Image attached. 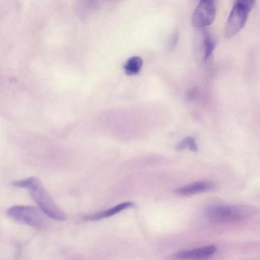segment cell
Returning a JSON list of instances; mask_svg holds the SVG:
<instances>
[{
	"label": "cell",
	"mask_w": 260,
	"mask_h": 260,
	"mask_svg": "<svg viewBox=\"0 0 260 260\" xmlns=\"http://www.w3.org/2000/svg\"><path fill=\"white\" fill-rule=\"evenodd\" d=\"M13 184L17 187L27 189L32 199L46 216L57 221L66 220V215L56 205L37 178L31 177L15 181Z\"/></svg>",
	"instance_id": "cell-1"
},
{
	"label": "cell",
	"mask_w": 260,
	"mask_h": 260,
	"mask_svg": "<svg viewBox=\"0 0 260 260\" xmlns=\"http://www.w3.org/2000/svg\"><path fill=\"white\" fill-rule=\"evenodd\" d=\"M257 209L247 205H215L206 211L207 218L216 223L237 222L249 219L257 214Z\"/></svg>",
	"instance_id": "cell-2"
},
{
	"label": "cell",
	"mask_w": 260,
	"mask_h": 260,
	"mask_svg": "<svg viewBox=\"0 0 260 260\" xmlns=\"http://www.w3.org/2000/svg\"><path fill=\"white\" fill-rule=\"evenodd\" d=\"M6 214L13 220L36 229L45 228L47 223L41 211L30 206L14 205L7 210Z\"/></svg>",
	"instance_id": "cell-3"
},
{
	"label": "cell",
	"mask_w": 260,
	"mask_h": 260,
	"mask_svg": "<svg viewBox=\"0 0 260 260\" xmlns=\"http://www.w3.org/2000/svg\"><path fill=\"white\" fill-rule=\"evenodd\" d=\"M216 15L215 0H200L192 15V24L198 29L209 26Z\"/></svg>",
	"instance_id": "cell-4"
},
{
	"label": "cell",
	"mask_w": 260,
	"mask_h": 260,
	"mask_svg": "<svg viewBox=\"0 0 260 260\" xmlns=\"http://www.w3.org/2000/svg\"><path fill=\"white\" fill-rule=\"evenodd\" d=\"M249 12L247 9L234 3L224 27L226 37H232L241 30L246 22Z\"/></svg>",
	"instance_id": "cell-5"
},
{
	"label": "cell",
	"mask_w": 260,
	"mask_h": 260,
	"mask_svg": "<svg viewBox=\"0 0 260 260\" xmlns=\"http://www.w3.org/2000/svg\"><path fill=\"white\" fill-rule=\"evenodd\" d=\"M217 250L216 247L213 245L189 249L182 250L178 251L176 256L182 259H199L209 257Z\"/></svg>",
	"instance_id": "cell-6"
},
{
	"label": "cell",
	"mask_w": 260,
	"mask_h": 260,
	"mask_svg": "<svg viewBox=\"0 0 260 260\" xmlns=\"http://www.w3.org/2000/svg\"><path fill=\"white\" fill-rule=\"evenodd\" d=\"M214 185L208 181H200L178 188L175 190L176 194L186 196L212 190Z\"/></svg>",
	"instance_id": "cell-7"
},
{
	"label": "cell",
	"mask_w": 260,
	"mask_h": 260,
	"mask_svg": "<svg viewBox=\"0 0 260 260\" xmlns=\"http://www.w3.org/2000/svg\"><path fill=\"white\" fill-rule=\"evenodd\" d=\"M133 204L130 202H124L118 204L110 209L86 215L84 217V220L89 221H97L105 218L111 217L127 208L133 206Z\"/></svg>",
	"instance_id": "cell-8"
},
{
	"label": "cell",
	"mask_w": 260,
	"mask_h": 260,
	"mask_svg": "<svg viewBox=\"0 0 260 260\" xmlns=\"http://www.w3.org/2000/svg\"><path fill=\"white\" fill-rule=\"evenodd\" d=\"M143 61L139 56H133L129 58L124 66V70L127 75H133L138 74L142 66Z\"/></svg>",
	"instance_id": "cell-9"
},
{
	"label": "cell",
	"mask_w": 260,
	"mask_h": 260,
	"mask_svg": "<svg viewBox=\"0 0 260 260\" xmlns=\"http://www.w3.org/2000/svg\"><path fill=\"white\" fill-rule=\"evenodd\" d=\"M203 47L204 49V59H208L214 50L216 43L213 37L209 33L205 32L203 36Z\"/></svg>",
	"instance_id": "cell-10"
},
{
	"label": "cell",
	"mask_w": 260,
	"mask_h": 260,
	"mask_svg": "<svg viewBox=\"0 0 260 260\" xmlns=\"http://www.w3.org/2000/svg\"><path fill=\"white\" fill-rule=\"evenodd\" d=\"M186 147H188L192 151H197L198 150V147L193 138L191 137L185 138L176 145V149L181 150Z\"/></svg>",
	"instance_id": "cell-11"
},
{
	"label": "cell",
	"mask_w": 260,
	"mask_h": 260,
	"mask_svg": "<svg viewBox=\"0 0 260 260\" xmlns=\"http://www.w3.org/2000/svg\"><path fill=\"white\" fill-rule=\"evenodd\" d=\"M255 2V0H235V4L241 5L250 11Z\"/></svg>",
	"instance_id": "cell-12"
},
{
	"label": "cell",
	"mask_w": 260,
	"mask_h": 260,
	"mask_svg": "<svg viewBox=\"0 0 260 260\" xmlns=\"http://www.w3.org/2000/svg\"><path fill=\"white\" fill-rule=\"evenodd\" d=\"M198 91L197 88L191 89L187 95V100L188 101H191L195 99L198 94Z\"/></svg>",
	"instance_id": "cell-13"
}]
</instances>
